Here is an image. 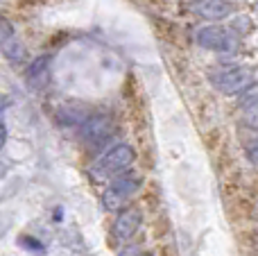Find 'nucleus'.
I'll list each match as a JSON object with an SVG mask.
<instances>
[{"mask_svg": "<svg viewBox=\"0 0 258 256\" xmlns=\"http://www.w3.org/2000/svg\"><path fill=\"white\" fill-rule=\"evenodd\" d=\"M134 159H136V152H134L132 145L120 143V145H116V148H111L109 152H104L102 157L91 166L89 172L95 181H102V179H109V177L118 175V172L127 170L134 163Z\"/></svg>", "mask_w": 258, "mask_h": 256, "instance_id": "f257e3e1", "label": "nucleus"}, {"mask_svg": "<svg viewBox=\"0 0 258 256\" xmlns=\"http://www.w3.org/2000/svg\"><path fill=\"white\" fill-rule=\"evenodd\" d=\"M138 188H141V177L138 175L127 172V175H122V177H116L102 195L104 209H107V211H113V213L122 211L125 204L136 195Z\"/></svg>", "mask_w": 258, "mask_h": 256, "instance_id": "f03ea898", "label": "nucleus"}, {"mask_svg": "<svg viewBox=\"0 0 258 256\" xmlns=\"http://www.w3.org/2000/svg\"><path fill=\"white\" fill-rule=\"evenodd\" d=\"M211 82L222 93L236 95V93H242L249 84H254V73L249 68H224V71L213 73Z\"/></svg>", "mask_w": 258, "mask_h": 256, "instance_id": "7ed1b4c3", "label": "nucleus"}, {"mask_svg": "<svg viewBox=\"0 0 258 256\" xmlns=\"http://www.w3.org/2000/svg\"><path fill=\"white\" fill-rule=\"evenodd\" d=\"M197 43L206 50H218V52H229L236 48L238 43V34L233 30L227 27H218V25H209L202 27L197 32Z\"/></svg>", "mask_w": 258, "mask_h": 256, "instance_id": "20e7f679", "label": "nucleus"}, {"mask_svg": "<svg viewBox=\"0 0 258 256\" xmlns=\"http://www.w3.org/2000/svg\"><path fill=\"white\" fill-rule=\"evenodd\" d=\"M138 227H141V211L138 209H122L111 225V234L118 243H127L136 236Z\"/></svg>", "mask_w": 258, "mask_h": 256, "instance_id": "39448f33", "label": "nucleus"}, {"mask_svg": "<svg viewBox=\"0 0 258 256\" xmlns=\"http://www.w3.org/2000/svg\"><path fill=\"white\" fill-rule=\"evenodd\" d=\"M113 132V122L109 116H91L82 122V136L86 143L98 145L102 141H107Z\"/></svg>", "mask_w": 258, "mask_h": 256, "instance_id": "423d86ee", "label": "nucleus"}, {"mask_svg": "<svg viewBox=\"0 0 258 256\" xmlns=\"http://www.w3.org/2000/svg\"><path fill=\"white\" fill-rule=\"evenodd\" d=\"M190 12L206 21H222L231 14V5L227 0H195L190 3Z\"/></svg>", "mask_w": 258, "mask_h": 256, "instance_id": "0eeeda50", "label": "nucleus"}, {"mask_svg": "<svg viewBox=\"0 0 258 256\" xmlns=\"http://www.w3.org/2000/svg\"><path fill=\"white\" fill-rule=\"evenodd\" d=\"M48 75H50V57H39L27 68V84L32 89H41L48 82Z\"/></svg>", "mask_w": 258, "mask_h": 256, "instance_id": "6e6552de", "label": "nucleus"}, {"mask_svg": "<svg viewBox=\"0 0 258 256\" xmlns=\"http://www.w3.org/2000/svg\"><path fill=\"white\" fill-rule=\"evenodd\" d=\"M57 116H59V122H63V125H82L89 118L86 116V109L77 107V104H63L57 111Z\"/></svg>", "mask_w": 258, "mask_h": 256, "instance_id": "1a4fd4ad", "label": "nucleus"}, {"mask_svg": "<svg viewBox=\"0 0 258 256\" xmlns=\"http://www.w3.org/2000/svg\"><path fill=\"white\" fill-rule=\"evenodd\" d=\"M0 48H3L5 57L12 59V61H23L25 59V48H23V43L16 36H9L5 43H0Z\"/></svg>", "mask_w": 258, "mask_h": 256, "instance_id": "9d476101", "label": "nucleus"}, {"mask_svg": "<svg viewBox=\"0 0 258 256\" xmlns=\"http://www.w3.org/2000/svg\"><path fill=\"white\" fill-rule=\"evenodd\" d=\"M242 107V120L249 125L251 130H258V102H245Z\"/></svg>", "mask_w": 258, "mask_h": 256, "instance_id": "9b49d317", "label": "nucleus"}, {"mask_svg": "<svg viewBox=\"0 0 258 256\" xmlns=\"http://www.w3.org/2000/svg\"><path fill=\"white\" fill-rule=\"evenodd\" d=\"M18 245H21V247H25L27 252H36V254H43L45 252L43 243H41V240H36V238H32V236H21V238H18Z\"/></svg>", "mask_w": 258, "mask_h": 256, "instance_id": "f8f14e48", "label": "nucleus"}, {"mask_svg": "<svg viewBox=\"0 0 258 256\" xmlns=\"http://www.w3.org/2000/svg\"><path fill=\"white\" fill-rule=\"evenodd\" d=\"M9 36H14V27H12V23H9L7 18H0V43H5V41H7Z\"/></svg>", "mask_w": 258, "mask_h": 256, "instance_id": "ddd939ff", "label": "nucleus"}, {"mask_svg": "<svg viewBox=\"0 0 258 256\" xmlns=\"http://www.w3.org/2000/svg\"><path fill=\"white\" fill-rule=\"evenodd\" d=\"M247 152H249V159L254 163H258V139H254L249 143V148H247Z\"/></svg>", "mask_w": 258, "mask_h": 256, "instance_id": "4468645a", "label": "nucleus"}, {"mask_svg": "<svg viewBox=\"0 0 258 256\" xmlns=\"http://www.w3.org/2000/svg\"><path fill=\"white\" fill-rule=\"evenodd\" d=\"M120 256H141V249L138 247H127V249H122Z\"/></svg>", "mask_w": 258, "mask_h": 256, "instance_id": "2eb2a0df", "label": "nucleus"}, {"mask_svg": "<svg viewBox=\"0 0 258 256\" xmlns=\"http://www.w3.org/2000/svg\"><path fill=\"white\" fill-rule=\"evenodd\" d=\"M5 141H7V127L0 122V150L5 148Z\"/></svg>", "mask_w": 258, "mask_h": 256, "instance_id": "dca6fc26", "label": "nucleus"}, {"mask_svg": "<svg viewBox=\"0 0 258 256\" xmlns=\"http://www.w3.org/2000/svg\"><path fill=\"white\" fill-rule=\"evenodd\" d=\"M5 107H7V98H5V95L0 93V113L5 111Z\"/></svg>", "mask_w": 258, "mask_h": 256, "instance_id": "f3484780", "label": "nucleus"}, {"mask_svg": "<svg viewBox=\"0 0 258 256\" xmlns=\"http://www.w3.org/2000/svg\"><path fill=\"white\" fill-rule=\"evenodd\" d=\"M141 256H152V254H141Z\"/></svg>", "mask_w": 258, "mask_h": 256, "instance_id": "a211bd4d", "label": "nucleus"}]
</instances>
